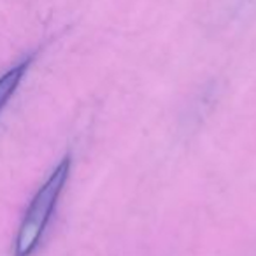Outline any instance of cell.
Returning <instances> with one entry per match:
<instances>
[{
    "mask_svg": "<svg viewBox=\"0 0 256 256\" xmlns=\"http://www.w3.org/2000/svg\"><path fill=\"white\" fill-rule=\"evenodd\" d=\"M70 156H65L60 164L54 167L50 178L44 181V184L37 190L36 196L30 202L25 218L20 226L18 237L14 244V256H30L39 246L42 234L50 223L51 216L54 212V207L58 204L62 192L65 188V182L70 174Z\"/></svg>",
    "mask_w": 256,
    "mask_h": 256,
    "instance_id": "cell-1",
    "label": "cell"
},
{
    "mask_svg": "<svg viewBox=\"0 0 256 256\" xmlns=\"http://www.w3.org/2000/svg\"><path fill=\"white\" fill-rule=\"evenodd\" d=\"M32 60H34V56L30 54V56H26L25 60L16 64L12 68H9L6 74L0 76V110H2V107L9 102V98H11V96L14 95L16 90H18L20 82H22V79L25 78Z\"/></svg>",
    "mask_w": 256,
    "mask_h": 256,
    "instance_id": "cell-2",
    "label": "cell"
}]
</instances>
